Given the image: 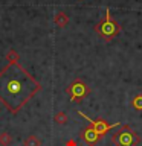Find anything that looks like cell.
I'll return each mask as SVG.
<instances>
[{
  "mask_svg": "<svg viewBox=\"0 0 142 146\" xmlns=\"http://www.w3.org/2000/svg\"><path fill=\"white\" fill-rule=\"evenodd\" d=\"M40 90L41 84L18 62H8L0 70V102L14 116Z\"/></svg>",
  "mask_w": 142,
  "mask_h": 146,
  "instance_id": "1",
  "label": "cell"
},
{
  "mask_svg": "<svg viewBox=\"0 0 142 146\" xmlns=\"http://www.w3.org/2000/svg\"><path fill=\"white\" fill-rule=\"evenodd\" d=\"M121 29H122L121 25L112 17V14H110L109 9L105 11V17L95 25V32L105 41L115 40V36L121 32Z\"/></svg>",
  "mask_w": 142,
  "mask_h": 146,
  "instance_id": "2",
  "label": "cell"
},
{
  "mask_svg": "<svg viewBox=\"0 0 142 146\" xmlns=\"http://www.w3.org/2000/svg\"><path fill=\"white\" fill-rule=\"evenodd\" d=\"M112 143L115 146H137L141 143V135L128 125H122L118 131L113 132Z\"/></svg>",
  "mask_w": 142,
  "mask_h": 146,
  "instance_id": "3",
  "label": "cell"
},
{
  "mask_svg": "<svg viewBox=\"0 0 142 146\" xmlns=\"http://www.w3.org/2000/svg\"><path fill=\"white\" fill-rule=\"evenodd\" d=\"M90 91H92L90 87L80 78L70 82L66 88V93L69 96V99H70V102H75V104H81L84 100V98H87L90 94Z\"/></svg>",
  "mask_w": 142,
  "mask_h": 146,
  "instance_id": "4",
  "label": "cell"
},
{
  "mask_svg": "<svg viewBox=\"0 0 142 146\" xmlns=\"http://www.w3.org/2000/svg\"><path fill=\"white\" fill-rule=\"evenodd\" d=\"M78 114H80L81 117H84L86 120L89 122V125L93 128V129H96V132H98L101 137H104L110 129H113V128L121 126V123H119V122H116V123H109V122H105L104 119H101V117H98V119H92V117L87 116V114L82 113L81 110H78Z\"/></svg>",
  "mask_w": 142,
  "mask_h": 146,
  "instance_id": "5",
  "label": "cell"
},
{
  "mask_svg": "<svg viewBox=\"0 0 142 146\" xmlns=\"http://www.w3.org/2000/svg\"><path fill=\"white\" fill-rule=\"evenodd\" d=\"M101 139H102V137H101L98 132H96V129H93L90 125L82 128L81 132H80V140L82 143H86L87 146H95Z\"/></svg>",
  "mask_w": 142,
  "mask_h": 146,
  "instance_id": "6",
  "label": "cell"
},
{
  "mask_svg": "<svg viewBox=\"0 0 142 146\" xmlns=\"http://www.w3.org/2000/svg\"><path fill=\"white\" fill-rule=\"evenodd\" d=\"M54 23H55V25H57L58 27H66V26H67V23H69V17L66 15V12L60 11V12L55 14Z\"/></svg>",
  "mask_w": 142,
  "mask_h": 146,
  "instance_id": "7",
  "label": "cell"
},
{
  "mask_svg": "<svg viewBox=\"0 0 142 146\" xmlns=\"http://www.w3.org/2000/svg\"><path fill=\"white\" fill-rule=\"evenodd\" d=\"M23 145H25V146H41V140L35 134H31V135H27L25 139Z\"/></svg>",
  "mask_w": 142,
  "mask_h": 146,
  "instance_id": "8",
  "label": "cell"
},
{
  "mask_svg": "<svg viewBox=\"0 0 142 146\" xmlns=\"http://www.w3.org/2000/svg\"><path fill=\"white\" fill-rule=\"evenodd\" d=\"M54 120H55V123H58V125H66V123L69 122V116L64 111H58L57 114H55Z\"/></svg>",
  "mask_w": 142,
  "mask_h": 146,
  "instance_id": "9",
  "label": "cell"
},
{
  "mask_svg": "<svg viewBox=\"0 0 142 146\" xmlns=\"http://www.w3.org/2000/svg\"><path fill=\"white\" fill-rule=\"evenodd\" d=\"M12 143V135L9 134V132H2L0 134V146H9Z\"/></svg>",
  "mask_w": 142,
  "mask_h": 146,
  "instance_id": "10",
  "label": "cell"
},
{
  "mask_svg": "<svg viewBox=\"0 0 142 146\" xmlns=\"http://www.w3.org/2000/svg\"><path fill=\"white\" fill-rule=\"evenodd\" d=\"M131 107L136 110V111H142V94H137L131 100Z\"/></svg>",
  "mask_w": 142,
  "mask_h": 146,
  "instance_id": "11",
  "label": "cell"
},
{
  "mask_svg": "<svg viewBox=\"0 0 142 146\" xmlns=\"http://www.w3.org/2000/svg\"><path fill=\"white\" fill-rule=\"evenodd\" d=\"M6 59H8V62L15 64V62H18V53H17L14 49L8 50V53H6Z\"/></svg>",
  "mask_w": 142,
  "mask_h": 146,
  "instance_id": "12",
  "label": "cell"
},
{
  "mask_svg": "<svg viewBox=\"0 0 142 146\" xmlns=\"http://www.w3.org/2000/svg\"><path fill=\"white\" fill-rule=\"evenodd\" d=\"M66 146H76V141L75 140H67L66 141Z\"/></svg>",
  "mask_w": 142,
  "mask_h": 146,
  "instance_id": "13",
  "label": "cell"
}]
</instances>
